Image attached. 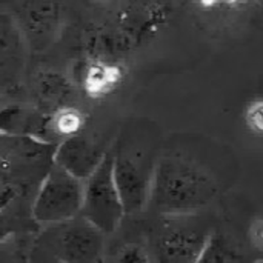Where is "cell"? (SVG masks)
<instances>
[{"label":"cell","instance_id":"30bf717a","mask_svg":"<svg viewBox=\"0 0 263 263\" xmlns=\"http://www.w3.org/2000/svg\"><path fill=\"white\" fill-rule=\"evenodd\" d=\"M29 49L12 12L0 6V91L22 86Z\"/></svg>","mask_w":263,"mask_h":263},{"label":"cell","instance_id":"ffe728a7","mask_svg":"<svg viewBox=\"0 0 263 263\" xmlns=\"http://www.w3.org/2000/svg\"><path fill=\"white\" fill-rule=\"evenodd\" d=\"M251 240L253 243L263 251V219H259L253 223L251 228Z\"/></svg>","mask_w":263,"mask_h":263},{"label":"cell","instance_id":"2e32d148","mask_svg":"<svg viewBox=\"0 0 263 263\" xmlns=\"http://www.w3.org/2000/svg\"><path fill=\"white\" fill-rule=\"evenodd\" d=\"M116 263H153L148 247L140 243H125L116 254Z\"/></svg>","mask_w":263,"mask_h":263},{"label":"cell","instance_id":"7402d4cb","mask_svg":"<svg viewBox=\"0 0 263 263\" xmlns=\"http://www.w3.org/2000/svg\"><path fill=\"white\" fill-rule=\"evenodd\" d=\"M5 2H9V0H0V6H2V5H3ZM11 2H17V0H11Z\"/></svg>","mask_w":263,"mask_h":263},{"label":"cell","instance_id":"d6986e66","mask_svg":"<svg viewBox=\"0 0 263 263\" xmlns=\"http://www.w3.org/2000/svg\"><path fill=\"white\" fill-rule=\"evenodd\" d=\"M247 0H197V5L203 9H214L219 6H237Z\"/></svg>","mask_w":263,"mask_h":263},{"label":"cell","instance_id":"9a60e30c","mask_svg":"<svg viewBox=\"0 0 263 263\" xmlns=\"http://www.w3.org/2000/svg\"><path fill=\"white\" fill-rule=\"evenodd\" d=\"M239 257L240 254L227 239L219 234H214L205 253L196 263H231Z\"/></svg>","mask_w":263,"mask_h":263},{"label":"cell","instance_id":"ac0fdd59","mask_svg":"<svg viewBox=\"0 0 263 263\" xmlns=\"http://www.w3.org/2000/svg\"><path fill=\"white\" fill-rule=\"evenodd\" d=\"M29 263H60L55 260L52 256H49L45 250H42L40 247H37L34 243L32 239V245H31V253H29Z\"/></svg>","mask_w":263,"mask_h":263},{"label":"cell","instance_id":"8992f818","mask_svg":"<svg viewBox=\"0 0 263 263\" xmlns=\"http://www.w3.org/2000/svg\"><path fill=\"white\" fill-rule=\"evenodd\" d=\"M82 203L83 182L52 163L35 193L32 220L39 230L63 223L80 216Z\"/></svg>","mask_w":263,"mask_h":263},{"label":"cell","instance_id":"8fae6325","mask_svg":"<svg viewBox=\"0 0 263 263\" xmlns=\"http://www.w3.org/2000/svg\"><path fill=\"white\" fill-rule=\"evenodd\" d=\"M76 94L77 85L55 69H40L29 80L31 109L42 117L63 106L74 105Z\"/></svg>","mask_w":263,"mask_h":263},{"label":"cell","instance_id":"5bb4252c","mask_svg":"<svg viewBox=\"0 0 263 263\" xmlns=\"http://www.w3.org/2000/svg\"><path fill=\"white\" fill-rule=\"evenodd\" d=\"M34 236H23L2 242L0 263H29V253Z\"/></svg>","mask_w":263,"mask_h":263},{"label":"cell","instance_id":"277c9868","mask_svg":"<svg viewBox=\"0 0 263 263\" xmlns=\"http://www.w3.org/2000/svg\"><path fill=\"white\" fill-rule=\"evenodd\" d=\"M34 243L60 263H102L105 234L82 216L42 228Z\"/></svg>","mask_w":263,"mask_h":263},{"label":"cell","instance_id":"4fadbf2b","mask_svg":"<svg viewBox=\"0 0 263 263\" xmlns=\"http://www.w3.org/2000/svg\"><path fill=\"white\" fill-rule=\"evenodd\" d=\"M123 80L125 69L119 62L86 55L79 69L77 88L89 100H100L116 92Z\"/></svg>","mask_w":263,"mask_h":263},{"label":"cell","instance_id":"ba28073f","mask_svg":"<svg viewBox=\"0 0 263 263\" xmlns=\"http://www.w3.org/2000/svg\"><path fill=\"white\" fill-rule=\"evenodd\" d=\"M156 162L157 159L146 157L142 151H129L123 146L112 151L114 180L126 216L148 210Z\"/></svg>","mask_w":263,"mask_h":263},{"label":"cell","instance_id":"7a4b0ae2","mask_svg":"<svg viewBox=\"0 0 263 263\" xmlns=\"http://www.w3.org/2000/svg\"><path fill=\"white\" fill-rule=\"evenodd\" d=\"M219 194L216 179L197 162L179 156L157 157L148 210L157 216H193Z\"/></svg>","mask_w":263,"mask_h":263},{"label":"cell","instance_id":"e0dca14e","mask_svg":"<svg viewBox=\"0 0 263 263\" xmlns=\"http://www.w3.org/2000/svg\"><path fill=\"white\" fill-rule=\"evenodd\" d=\"M243 119H245V123L250 131H253L254 134L263 136V99L253 100L247 106Z\"/></svg>","mask_w":263,"mask_h":263},{"label":"cell","instance_id":"9c48e42d","mask_svg":"<svg viewBox=\"0 0 263 263\" xmlns=\"http://www.w3.org/2000/svg\"><path fill=\"white\" fill-rule=\"evenodd\" d=\"M12 14L29 52H43L52 45L62 17L59 0H17Z\"/></svg>","mask_w":263,"mask_h":263},{"label":"cell","instance_id":"7c38bea8","mask_svg":"<svg viewBox=\"0 0 263 263\" xmlns=\"http://www.w3.org/2000/svg\"><path fill=\"white\" fill-rule=\"evenodd\" d=\"M108 149L83 133L57 143L54 163L85 182L103 162Z\"/></svg>","mask_w":263,"mask_h":263},{"label":"cell","instance_id":"603a6c76","mask_svg":"<svg viewBox=\"0 0 263 263\" xmlns=\"http://www.w3.org/2000/svg\"><path fill=\"white\" fill-rule=\"evenodd\" d=\"M253 263H263V260H257V262H253Z\"/></svg>","mask_w":263,"mask_h":263},{"label":"cell","instance_id":"3957f363","mask_svg":"<svg viewBox=\"0 0 263 263\" xmlns=\"http://www.w3.org/2000/svg\"><path fill=\"white\" fill-rule=\"evenodd\" d=\"M214 233L211 227L193 216H159L149 234L148 251L153 263H196Z\"/></svg>","mask_w":263,"mask_h":263},{"label":"cell","instance_id":"6da1fadb","mask_svg":"<svg viewBox=\"0 0 263 263\" xmlns=\"http://www.w3.org/2000/svg\"><path fill=\"white\" fill-rule=\"evenodd\" d=\"M55 143L0 131V243L34 236L35 193L54 163Z\"/></svg>","mask_w":263,"mask_h":263},{"label":"cell","instance_id":"52a82bcc","mask_svg":"<svg viewBox=\"0 0 263 263\" xmlns=\"http://www.w3.org/2000/svg\"><path fill=\"white\" fill-rule=\"evenodd\" d=\"M80 216L105 236L114 233L126 216L112 171V151H108L99 168L83 182Z\"/></svg>","mask_w":263,"mask_h":263},{"label":"cell","instance_id":"44dd1931","mask_svg":"<svg viewBox=\"0 0 263 263\" xmlns=\"http://www.w3.org/2000/svg\"><path fill=\"white\" fill-rule=\"evenodd\" d=\"M231 263H247V262H245V260L242 259V256H240L239 259H236V260H233V262H231Z\"/></svg>","mask_w":263,"mask_h":263},{"label":"cell","instance_id":"5b68a950","mask_svg":"<svg viewBox=\"0 0 263 263\" xmlns=\"http://www.w3.org/2000/svg\"><path fill=\"white\" fill-rule=\"evenodd\" d=\"M166 11L160 6L134 8L120 15L116 25H105L86 37V55L109 57L137 48L153 35L165 20Z\"/></svg>","mask_w":263,"mask_h":263}]
</instances>
